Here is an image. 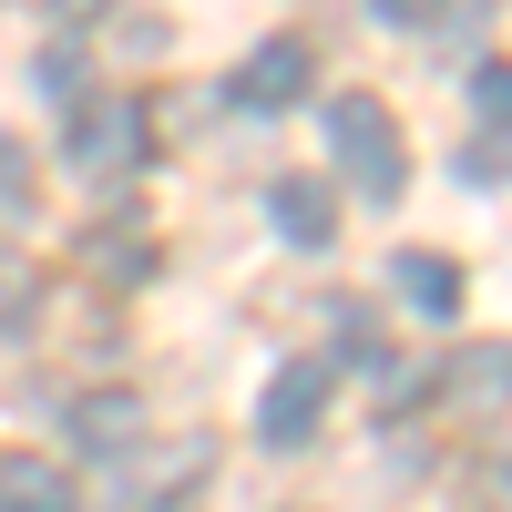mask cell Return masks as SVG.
I'll return each instance as SVG.
<instances>
[{"label": "cell", "instance_id": "10", "mask_svg": "<svg viewBox=\"0 0 512 512\" xmlns=\"http://www.w3.org/2000/svg\"><path fill=\"white\" fill-rule=\"evenodd\" d=\"M461 185H482V195L502 185V134H482V144H461Z\"/></svg>", "mask_w": 512, "mask_h": 512}, {"label": "cell", "instance_id": "6", "mask_svg": "<svg viewBox=\"0 0 512 512\" xmlns=\"http://www.w3.org/2000/svg\"><path fill=\"white\" fill-rule=\"evenodd\" d=\"M62 431H72L82 451H134V441H144V400H134V390H93V400H72Z\"/></svg>", "mask_w": 512, "mask_h": 512}, {"label": "cell", "instance_id": "9", "mask_svg": "<svg viewBox=\"0 0 512 512\" xmlns=\"http://www.w3.org/2000/svg\"><path fill=\"white\" fill-rule=\"evenodd\" d=\"M472 113H482V134H512V62L472 72Z\"/></svg>", "mask_w": 512, "mask_h": 512}, {"label": "cell", "instance_id": "3", "mask_svg": "<svg viewBox=\"0 0 512 512\" xmlns=\"http://www.w3.org/2000/svg\"><path fill=\"white\" fill-rule=\"evenodd\" d=\"M318 420H328V369H318V359H287V369L267 379V400H256V441L297 451Z\"/></svg>", "mask_w": 512, "mask_h": 512}, {"label": "cell", "instance_id": "7", "mask_svg": "<svg viewBox=\"0 0 512 512\" xmlns=\"http://www.w3.org/2000/svg\"><path fill=\"white\" fill-rule=\"evenodd\" d=\"M390 287L410 297L420 318H451V308H461V267H451L441 246H400V256H390Z\"/></svg>", "mask_w": 512, "mask_h": 512}, {"label": "cell", "instance_id": "1", "mask_svg": "<svg viewBox=\"0 0 512 512\" xmlns=\"http://www.w3.org/2000/svg\"><path fill=\"white\" fill-rule=\"evenodd\" d=\"M328 154H338V175H349L369 205H390V195L410 185L400 123H390V103H379V93H338V103H328Z\"/></svg>", "mask_w": 512, "mask_h": 512}, {"label": "cell", "instance_id": "13", "mask_svg": "<svg viewBox=\"0 0 512 512\" xmlns=\"http://www.w3.org/2000/svg\"><path fill=\"white\" fill-rule=\"evenodd\" d=\"M52 11H103V0H52Z\"/></svg>", "mask_w": 512, "mask_h": 512}, {"label": "cell", "instance_id": "8", "mask_svg": "<svg viewBox=\"0 0 512 512\" xmlns=\"http://www.w3.org/2000/svg\"><path fill=\"white\" fill-rule=\"evenodd\" d=\"M267 216H277L287 246H328V236H338V205H328V185H308V175L267 185Z\"/></svg>", "mask_w": 512, "mask_h": 512}, {"label": "cell", "instance_id": "11", "mask_svg": "<svg viewBox=\"0 0 512 512\" xmlns=\"http://www.w3.org/2000/svg\"><path fill=\"white\" fill-rule=\"evenodd\" d=\"M41 93H82V52H72V41H62L52 62H41Z\"/></svg>", "mask_w": 512, "mask_h": 512}, {"label": "cell", "instance_id": "12", "mask_svg": "<svg viewBox=\"0 0 512 512\" xmlns=\"http://www.w3.org/2000/svg\"><path fill=\"white\" fill-rule=\"evenodd\" d=\"M369 11H379V21H431L441 0H369Z\"/></svg>", "mask_w": 512, "mask_h": 512}, {"label": "cell", "instance_id": "2", "mask_svg": "<svg viewBox=\"0 0 512 512\" xmlns=\"http://www.w3.org/2000/svg\"><path fill=\"white\" fill-rule=\"evenodd\" d=\"M308 41H256V52L236 62V82H226V103L236 113H287V103H308Z\"/></svg>", "mask_w": 512, "mask_h": 512}, {"label": "cell", "instance_id": "4", "mask_svg": "<svg viewBox=\"0 0 512 512\" xmlns=\"http://www.w3.org/2000/svg\"><path fill=\"white\" fill-rule=\"evenodd\" d=\"M134 154H144V113H134V103H93V113H82V134H72V175L113 185Z\"/></svg>", "mask_w": 512, "mask_h": 512}, {"label": "cell", "instance_id": "5", "mask_svg": "<svg viewBox=\"0 0 512 512\" xmlns=\"http://www.w3.org/2000/svg\"><path fill=\"white\" fill-rule=\"evenodd\" d=\"M72 472L62 461H41V451H0V512H72Z\"/></svg>", "mask_w": 512, "mask_h": 512}]
</instances>
